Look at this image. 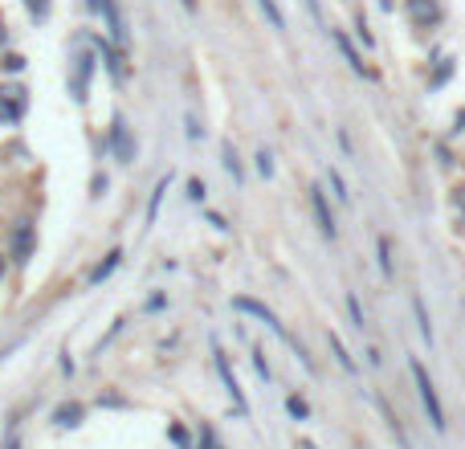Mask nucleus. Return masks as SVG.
<instances>
[{"label": "nucleus", "mask_w": 465, "mask_h": 449, "mask_svg": "<svg viewBox=\"0 0 465 449\" xmlns=\"http://www.w3.org/2000/svg\"><path fill=\"white\" fill-rule=\"evenodd\" d=\"M449 70H453V66H449V62H441V70L433 74V86H441L445 78H449Z\"/></svg>", "instance_id": "7c9ffc66"}, {"label": "nucleus", "mask_w": 465, "mask_h": 449, "mask_svg": "<svg viewBox=\"0 0 465 449\" xmlns=\"http://www.w3.org/2000/svg\"><path fill=\"white\" fill-rule=\"evenodd\" d=\"M25 8H29V13H33L37 21H41V17L49 13V0H25Z\"/></svg>", "instance_id": "a878e982"}, {"label": "nucleus", "mask_w": 465, "mask_h": 449, "mask_svg": "<svg viewBox=\"0 0 465 449\" xmlns=\"http://www.w3.org/2000/svg\"><path fill=\"white\" fill-rule=\"evenodd\" d=\"M233 307H237V310H245V315H254L257 323H265V327H270V331L278 335V339H286V343H290V347L298 352V359H303V368H306V372H314V359L306 355V347H303V343H298V339H294L290 331H286V327H282V323H278V315H274V310L265 307V303H257V298H249V294H237V298H233Z\"/></svg>", "instance_id": "f257e3e1"}, {"label": "nucleus", "mask_w": 465, "mask_h": 449, "mask_svg": "<svg viewBox=\"0 0 465 449\" xmlns=\"http://www.w3.org/2000/svg\"><path fill=\"white\" fill-rule=\"evenodd\" d=\"M331 37H335V46L343 49V57L351 62V70H355V74H363V62H359V53L351 49V41H347V37H343V33H331Z\"/></svg>", "instance_id": "dca6fc26"}, {"label": "nucleus", "mask_w": 465, "mask_h": 449, "mask_svg": "<svg viewBox=\"0 0 465 449\" xmlns=\"http://www.w3.org/2000/svg\"><path fill=\"white\" fill-rule=\"evenodd\" d=\"M326 180H331V188H335V196H339V200L347 205V200H351V192H347V184H343V176H339V172L331 167V172H326Z\"/></svg>", "instance_id": "aec40b11"}, {"label": "nucleus", "mask_w": 465, "mask_h": 449, "mask_svg": "<svg viewBox=\"0 0 465 449\" xmlns=\"http://www.w3.org/2000/svg\"><path fill=\"white\" fill-rule=\"evenodd\" d=\"M375 254H380V274H384V278H392L396 270H392V241H388V237H380V241H375Z\"/></svg>", "instance_id": "4468645a"}, {"label": "nucleus", "mask_w": 465, "mask_h": 449, "mask_svg": "<svg viewBox=\"0 0 465 449\" xmlns=\"http://www.w3.org/2000/svg\"><path fill=\"white\" fill-rule=\"evenodd\" d=\"M53 421H57V425H82V404H62V408H57V413H53Z\"/></svg>", "instance_id": "2eb2a0df"}, {"label": "nucleus", "mask_w": 465, "mask_h": 449, "mask_svg": "<svg viewBox=\"0 0 465 449\" xmlns=\"http://www.w3.org/2000/svg\"><path fill=\"white\" fill-rule=\"evenodd\" d=\"M180 4H184L188 13H196V0H180Z\"/></svg>", "instance_id": "72a5a7b5"}, {"label": "nucleus", "mask_w": 465, "mask_h": 449, "mask_svg": "<svg viewBox=\"0 0 465 449\" xmlns=\"http://www.w3.org/2000/svg\"><path fill=\"white\" fill-rule=\"evenodd\" d=\"M412 380H417L420 404H424V413H429V425L437 429V433H445V408H441V401H437V388H433V376H429V368H424L420 359H412Z\"/></svg>", "instance_id": "f03ea898"}, {"label": "nucleus", "mask_w": 465, "mask_h": 449, "mask_svg": "<svg viewBox=\"0 0 465 449\" xmlns=\"http://www.w3.org/2000/svg\"><path fill=\"white\" fill-rule=\"evenodd\" d=\"M286 408H290V413H294L298 421H306V417H310V404H306L303 396H290V401H286Z\"/></svg>", "instance_id": "4be33fe9"}, {"label": "nucleus", "mask_w": 465, "mask_h": 449, "mask_svg": "<svg viewBox=\"0 0 465 449\" xmlns=\"http://www.w3.org/2000/svg\"><path fill=\"white\" fill-rule=\"evenodd\" d=\"M200 437H204V445H200V449H221V441H216V437H212V429H209V425L200 429Z\"/></svg>", "instance_id": "cd10ccee"}, {"label": "nucleus", "mask_w": 465, "mask_h": 449, "mask_svg": "<svg viewBox=\"0 0 465 449\" xmlns=\"http://www.w3.org/2000/svg\"><path fill=\"white\" fill-rule=\"evenodd\" d=\"M310 209H314V221H319V229H323V237H331L335 241V216H331V205H326V192L323 188H310Z\"/></svg>", "instance_id": "0eeeda50"}, {"label": "nucleus", "mask_w": 465, "mask_h": 449, "mask_svg": "<svg viewBox=\"0 0 465 449\" xmlns=\"http://www.w3.org/2000/svg\"><path fill=\"white\" fill-rule=\"evenodd\" d=\"M257 172H261V176H265V180H270V176H274V156H270V151H265V147H261V151H257Z\"/></svg>", "instance_id": "5701e85b"}, {"label": "nucleus", "mask_w": 465, "mask_h": 449, "mask_svg": "<svg viewBox=\"0 0 465 449\" xmlns=\"http://www.w3.org/2000/svg\"><path fill=\"white\" fill-rule=\"evenodd\" d=\"M408 17H412L420 29H429V25L441 21V4H437V0H408Z\"/></svg>", "instance_id": "1a4fd4ad"}, {"label": "nucleus", "mask_w": 465, "mask_h": 449, "mask_svg": "<svg viewBox=\"0 0 465 449\" xmlns=\"http://www.w3.org/2000/svg\"><path fill=\"white\" fill-rule=\"evenodd\" d=\"M412 315H417V327H420V339L433 347V323H429V310H424V298H412Z\"/></svg>", "instance_id": "ddd939ff"}, {"label": "nucleus", "mask_w": 465, "mask_h": 449, "mask_svg": "<svg viewBox=\"0 0 465 449\" xmlns=\"http://www.w3.org/2000/svg\"><path fill=\"white\" fill-rule=\"evenodd\" d=\"M0 278H4V258H0Z\"/></svg>", "instance_id": "f704fd0d"}, {"label": "nucleus", "mask_w": 465, "mask_h": 449, "mask_svg": "<svg viewBox=\"0 0 465 449\" xmlns=\"http://www.w3.org/2000/svg\"><path fill=\"white\" fill-rule=\"evenodd\" d=\"M172 441H176L180 449H188V433H184L180 425H172Z\"/></svg>", "instance_id": "c85d7f7f"}, {"label": "nucleus", "mask_w": 465, "mask_h": 449, "mask_svg": "<svg viewBox=\"0 0 465 449\" xmlns=\"http://www.w3.org/2000/svg\"><path fill=\"white\" fill-rule=\"evenodd\" d=\"M188 196H192V200H204V184H200V180H188Z\"/></svg>", "instance_id": "bb28decb"}, {"label": "nucleus", "mask_w": 465, "mask_h": 449, "mask_svg": "<svg viewBox=\"0 0 465 449\" xmlns=\"http://www.w3.org/2000/svg\"><path fill=\"white\" fill-rule=\"evenodd\" d=\"M98 13L106 17V29H111V41H115V46H123V41H127V21H123L118 4H115V0H98Z\"/></svg>", "instance_id": "6e6552de"}, {"label": "nucleus", "mask_w": 465, "mask_h": 449, "mask_svg": "<svg viewBox=\"0 0 465 449\" xmlns=\"http://www.w3.org/2000/svg\"><path fill=\"white\" fill-rule=\"evenodd\" d=\"M118 261H123V254H118V249H115V254H111V258L102 261V265H94L90 282H102V278H111V274H115V265H118Z\"/></svg>", "instance_id": "a211bd4d"}, {"label": "nucleus", "mask_w": 465, "mask_h": 449, "mask_svg": "<svg viewBox=\"0 0 465 449\" xmlns=\"http://www.w3.org/2000/svg\"><path fill=\"white\" fill-rule=\"evenodd\" d=\"M111 151H115V160H123V164L135 160V139H131V131H127L123 115H115V123H111Z\"/></svg>", "instance_id": "423d86ee"}, {"label": "nucleus", "mask_w": 465, "mask_h": 449, "mask_svg": "<svg viewBox=\"0 0 465 449\" xmlns=\"http://www.w3.org/2000/svg\"><path fill=\"white\" fill-rule=\"evenodd\" d=\"M29 106V90L25 86H0V118L4 123H17Z\"/></svg>", "instance_id": "39448f33"}, {"label": "nucleus", "mask_w": 465, "mask_h": 449, "mask_svg": "<svg viewBox=\"0 0 465 449\" xmlns=\"http://www.w3.org/2000/svg\"><path fill=\"white\" fill-rule=\"evenodd\" d=\"M98 53H102V66L111 70V78H115V82H127V62H123V53H118L111 41H102V37H98Z\"/></svg>", "instance_id": "9d476101"}, {"label": "nucleus", "mask_w": 465, "mask_h": 449, "mask_svg": "<svg viewBox=\"0 0 465 449\" xmlns=\"http://www.w3.org/2000/svg\"><path fill=\"white\" fill-rule=\"evenodd\" d=\"M90 74H94V53H74V66H70L74 102H86V98H90Z\"/></svg>", "instance_id": "7ed1b4c3"}, {"label": "nucleus", "mask_w": 465, "mask_h": 449, "mask_svg": "<svg viewBox=\"0 0 465 449\" xmlns=\"http://www.w3.org/2000/svg\"><path fill=\"white\" fill-rule=\"evenodd\" d=\"M326 343H331V352H335V359H339V368H343V372H347V376H355V372H359V368H355V359H351L347 343H343V339H339V335H335V331L326 335Z\"/></svg>", "instance_id": "f8f14e48"}, {"label": "nucleus", "mask_w": 465, "mask_h": 449, "mask_svg": "<svg viewBox=\"0 0 465 449\" xmlns=\"http://www.w3.org/2000/svg\"><path fill=\"white\" fill-rule=\"evenodd\" d=\"M212 355H216V372H221V380H225V392L233 396V404H237V413L245 417V413H249V401H245L241 384H237V376H233V368H229V355L221 352V343H212Z\"/></svg>", "instance_id": "20e7f679"}, {"label": "nucleus", "mask_w": 465, "mask_h": 449, "mask_svg": "<svg viewBox=\"0 0 465 449\" xmlns=\"http://www.w3.org/2000/svg\"><path fill=\"white\" fill-rule=\"evenodd\" d=\"M33 241H37V233H33V225H17L13 229V261H29V254H33Z\"/></svg>", "instance_id": "9b49d317"}, {"label": "nucleus", "mask_w": 465, "mask_h": 449, "mask_svg": "<svg viewBox=\"0 0 465 449\" xmlns=\"http://www.w3.org/2000/svg\"><path fill=\"white\" fill-rule=\"evenodd\" d=\"M0 66L17 74V70H25V57H21V53H4V57H0Z\"/></svg>", "instance_id": "393cba45"}, {"label": "nucleus", "mask_w": 465, "mask_h": 449, "mask_svg": "<svg viewBox=\"0 0 465 449\" xmlns=\"http://www.w3.org/2000/svg\"><path fill=\"white\" fill-rule=\"evenodd\" d=\"M257 8L270 17V25L274 29H286V17H282V8H278V0H257Z\"/></svg>", "instance_id": "f3484780"}, {"label": "nucleus", "mask_w": 465, "mask_h": 449, "mask_svg": "<svg viewBox=\"0 0 465 449\" xmlns=\"http://www.w3.org/2000/svg\"><path fill=\"white\" fill-rule=\"evenodd\" d=\"M90 188H94V196H102V192H106V176H94Z\"/></svg>", "instance_id": "473e14b6"}, {"label": "nucleus", "mask_w": 465, "mask_h": 449, "mask_svg": "<svg viewBox=\"0 0 465 449\" xmlns=\"http://www.w3.org/2000/svg\"><path fill=\"white\" fill-rule=\"evenodd\" d=\"M254 364H257V376H261V380H270V364L261 359V352H257V359H254Z\"/></svg>", "instance_id": "2f4dec72"}, {"label": "nucleus", "mask_w": 465, "mask_h": 449, "mask_svg": "<svg viewBox=\"0 0 465 449\" xmlns=\"http://www.w3.org/2000/svg\"><path fill=\"white\" fill-rule=\"evenodd\" d=\"M167 180H172V176H163L160 184H155V192H151V205H147V225H151V221H155V213H160V205H163V192H167Z\"/></svg>", "instance_id": "6ab92c4d"}, {"label": "nucleus", "mask_w": 465, "mask_h": 449, "mask_svg": "<svg viewBox=\"0 0 465 449\" xmlns=\"http://www.w3.org/2000/svg\"><path fill=\"white\" fill-rule=\"evenodd\" d=\"M347 310H351V319H355V327L363 331V327H368V319H363V307H359V298H355V294H347Z\"/></svg>", "instance_id": "412c9836"}, {"label": "nucleus", "mask_w": 465, "mask_h": 449, "mask_svg": "<svg viewBox=\"0 0 465 449\" xmlns=\"http://www.w3.org/2000/svg\"><path fill=\"white\" fill-rule=\"evenodd\" d=\"M306 4V13H310V17H314V21L323 25V8H319V0H303Z\"/></svg>", "instance_id": "c756f323"}, {"label": "nucleus", "mask_w": 465, "mask_h": 449, "mask_svg": "<svg viewBox=\"0 0 465 449\" xmlns=\"http://www.w3.org/2000/svg\"><path fill=\"white\" fill-rule=\"evenodd\" d=\"M225 167L233 172V180H241V160H237V151H233V143H225Z\"/></svg>", "instance_id": "b1692460"}]
</instances>
